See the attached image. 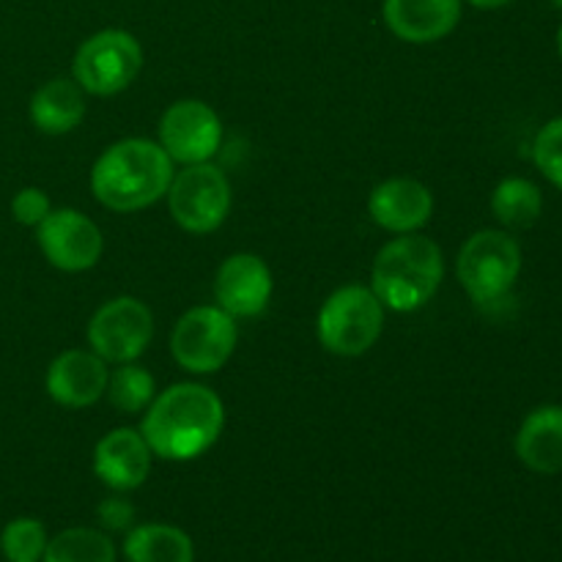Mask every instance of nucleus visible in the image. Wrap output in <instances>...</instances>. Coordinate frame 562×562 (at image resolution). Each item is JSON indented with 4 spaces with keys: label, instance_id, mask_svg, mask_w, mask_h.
Masks as SVG:
<instances>
[{
    "label": "nucleus",
    "instance_id": "obj_1",
    "mask_svg": "<svg viewBox=\"0 0 562 562\" xmlns=\"http://www.w3.org/2000/svg\"><path fill=\"white\" fill-rule=\"evenodd\" d=\"M225 426V406L206 384L181 382L154 395L140 434L165 461H192L214 448Z\"/></svg>",
    "mask_w": 562,
    "mask_h": 562
},
{
    "label": "nucleus",
    "instance_id": "obj_2",
    "mask_svg": "<svg viewBox=\"0 0 562 562\" xmlns=\"http://www.w3.org/2000/svg\"><path fill=\"white\" fill-rule=\"evenodd\" d=\"M173 173V159L157 140L126 137L99 154L91 168V192L110 212H140L165 198Z\"/></svg>",
    "mask_w": 562,
    "mask_h": 562
},
{
    "label": "nucleus",
    "instance_id": "obj_3",
    "mask_svg": "<svg viewBox=\"0 0 562 562\" xmlns=\"http://www.w3.org/2000/svg\"><path fill=\"white\" fill-rule=\"evenodd\" d=\"M445 280L442 247L428 236L401 234L373 258L371 289L387 311L412 313L434 300Z\"/></svg>",
    "mask_w": 562,
    "mask_h": 562
},
{
    "label": "nucleus",
    "instance_id": "obj_4",
    "mask_svg": "<svg viewBox=\"0 0 562 562\" xmlns=\"http://www.w3.org/2000/svg\"><path fill=\"white\" fill-rule=\"evenodd\" d=\"M521 272V247L510 231L486 228L464 241L456 261L461 289L475 305H503Z\"/></svg>",
    "mask_w": 562,
    "mask_h": 562
},
{
    "label": "nucleus",
    "instance_id": "obj_5",
    "mask_svg": "<svg viewBox=\"0 0 562 562\" xmlns=\"http://www.w3.org/2000/svg\"><path fill=\"white\" fill-rule=\"evenodd\" d=\"M387 307L371 285H344L324 300L316 318L318 344L338 357H360L376 346Z\"/></svg>",
    "mask_w": 562,
    "mask_h": 562
},
{
    "label": "nucleus",
    "instance_id": "obj_6",
    "mask_svg": "<svg viewBox=\"0 0 562 562\" xmlns=\"http://www.w3.org/2000/svg\"><path fill=\"white\" fill-rule=\"evenodd\" d=\"M143 69V47L130 31L104 27L77 47L71 80L91 97H115L135 82Z\"/></svg>",
    "mask_w": 562,
    "mask_h": 562
},
{
    "label": "nucleus",
    "instance_id": "obj_7",
    "mask_svg": "<svg viewBox=\"0 0 562 562\" xmlns=\"http://www.w3.org/2000/svg\"><path fill=\"white\" fill-rule=\"evenodd\" d=\"M165 198L176 225L195 236L217 231L228 217L234 201L228 176L212 162L184 165L176 170Z\"/></svg>",
    "mask_w": 562,
    "mask_h": 562
},
{
    "label": "nucleus",
    "instance_id": "obj_8",
    "mask_svg": "<svg viewBox=\"0 0 562 562\" xmlns=\"http://www.w3.org/2000/svg\"><path fill=\"white\" fill-rule=\"evenodd\" d=\"M236 340V318L217 305H201L176 322L170 355L187 373H214L231 360Z\"/></svg>",
    "mask_w": 562,
    "mask_h": 562
},
{
    "label": "nucleus",
    "instance_id": "obj_9",
    "mask_svg": "<svg viewBox=\"0 0 562 562\" xmlns=\"http://www.w3.org/2000/svg\"><path fill=\"white\" fill-rule=\"evenodd\" d=\"M154 338V313L137 296L104 302L88 322V346L108 366L135 362Z\"/></svg>",
    "mask_w": 562,
    "mask_h": 562
},
{
    "label": "nucleus",
    "instance_id": "obj_10",
    "mask_svg": "<svg viewBox=\"0 0 562 562\" xmlns=\"http://www.w3.org/2000/svg\"><path fill=\"white\" fill-rule=\"evenodd\" d=\"M159 146L173 162H209L223 143V121L201 99H179L159 119Z\"/></svg>",
    "mask_w": 562,
    "mask_h": 562
},
{
    "label": "nucleus",
    "instance_id": "obj_11",
    "mask_svg": "<svg viewBox=\"0 0 562 562\" xmlns=\"http://www.w3.org/2000/svg\"><path fill=\"white\" fill-rule=\"evenodd\" d=\"M44 258L60 272H86L97 267L104 250V236L91 217L77 209H53L36 228Z\"/></svg>",
    "mask_w": 562,
    "mask_h": 562
},
{
    "label": "nucleus",
    "instance_id": "obj_12",
    "mask_svg": "<svg viewBox=\"0 0 562 562\" xmlns=\"http://www.w3.org/2000/svg\"><path fill=\"white\" fill-rule=\"evenodd\" d=\"M272 289V272L256 252H234L220 263L214 274L217 307H223L234 318H252L267 311Z\"/></svg>",
    "mask_w": 562,
    "mask_h": 562
},
{
    "label": "nucleus",
    "instance_id": "obj_13",
    "mask_svg": "<svg viewBox=\"0 0 562 562\" xmlns=\"http://www.w3.org/2000/svg\"><path fill=\"white\" fill-rule=\"evenodd\" d=\"M110 368L97 351L69 349L55 357L47 368V393L66 409H86L108 393Z\"/></svg>",
    "mask_w": 562,
    "mask_h": 562
},
{
    "label": "nucleus",
    "instance_id": "obj_14",
    "mask_svg": "<svg viewBox=\"0 0 562 562\" xmlns=\"http://www.w3.org/2000/svg\"><path fill=\"white\" fill-rule=\"evenodd\" d=\"M151 448L137 428H113L93 448V472L113 492H132L148 481Z\"/></svg>",
    "mask_w": 562,
    "mask_h": 562
},
{
    "label": "nucleus",
    "instance_id": "obj_15",
    "mask_svg": "<svg viewBox=\"0 0 562 562\" xmlns=\"http://www.w3.org/2000/svg\"><path fill=\"white\" fill-rule=\"evenodd\" d=\"M368 214L379 228L390 234H415L431 220L434 195L423 181L395 176L373 187L368 198Z\"/></svg>",
    "mask_w": 562,
    "mask_h": 562
},
{
    "label": "nucleus",
    "instance_id": "obj_16",
    "mask_svg": "<svg viewBox=\"0 0 562 562\" xmlns=\"http://www.w3.org/2000/svg\"><path fill=\"white\" fill-rule=\"evenodd\" d=\"M464 0H384L382 16L406 44H431L450 36L461 22Z\"/></svg>",
    "mask_w": 562,
    "mask_h": 562
},
{
    "label": "nucleus",
    "instance_id": "obj_17",
    "mask_svg": "<svg viewBox=\"0 0 562 562\" xmlns=\"http://www.w3.org/2000/svg\"><path fill=\"white\" fill-rule=\"evenodd\" d=\"M516 456L538 475L562 472V406L543 404L521 420L516 431Z\"/></svg>",
    "mask_w": 562,
    "mask_h": 562
},
{
    "label": "nucleus",
    "instance_id": "obj_18",
    "mask_svg": "<svg viewBox=\"0 0 562 562\" xmlns=\"http://www.w3.org/2000/svg\"><path fill=\"white\" fill-rule=\"evenodd\" d=\"M71 77H53L31 97V121L44 135H66L86 119V97Z\"/></svg>",
    "mask_w": 562,
    "mask_h": 562
},
{
    "label": "nucleus",
    "instance_id": "obj_19",
    "mask_svg": "<svg viewBox=\"0 0 562 562\" xmlns=\"http://www.w3.org/2000/svg\"><path fill=\"white\" fill-rule=\"evenodd\" d=\"M126 562H192L195 543L181 527L162 525H135L124 536Z\"/></svg>",
    "mask_w": 562,
    "mask_h": 562
},
{
    "label": "nucleus",
    "instance_id": "obj_20",
    "mask_svg": "<svg viewBox=\"0 0 562 562\" xmlns=\"http://www.w3.org/2000/svg\"><path fill=\"white\" fill-rule=\"evenodd\" d=\"M492 214L505 231H527L541 220L543 195L538 184L521 176H508L492 192Z\"/></svg>",
    "mask_w": 562,
    "mask_h": 562
},
{
    "label": "nucleus",
    "instance_id": "obj_21",
    "mask_svg": "<svg viewBox=\"0 0 562 562\" xmlns=\"http://www.w3.org/2000/svg\"><path fill=\"white\" fill-rule=\"evenodd\" d=\"M42 562H115V543L99 527H69L49 538Z\"/></svg>",
    "mask_w": 562,
    "mask_h": 562
},
{
    "label": "nucleus",
    "instance_id": "obj_22",
    "mask_svg": "<svg viewBox=\"0 0 562 562\" xmlns=\"http://www.w3.org/2000/svg\"><path fill=\"white\" fill-rule=\"evenodd\" d=\"M157 395V384L154 376L137 362H121L108 379V398L124 415H137L146 412L148 404Z\"/></svg>",
    "mask_w": 562,
    "mask_h": 562
},
{
    "label": "nucleus",
    "instance_id": "obj_23",
    "mask_svg": "<svg viewBox=\"0 0 562 562\" xmlns=\"http://www.w3.org/2000/svg\"><path fill=\"white\" fill-rule=\"evenodd\" d=\"M47 541L49 536L42 521L20 516L0 532V552L9 562H42Z\"/></svg>",
    "mask_w": 562,
    "mask_h": 562
},
{
    "label": "nucleus",
    "instance_id": "obj_24",
    "mask_svg": "<svg viewBox=\"0 0 562 562\" xmlns=\"http://www.w3.org/2000/svg\"><path fill=\"white\" fill-rule=\"evenodd\" d=\"M532 162L558 190H562V115L541 126L532 140Z\"/></svg>",
    "mask_w": 562,
    "mask_h": 562
},
{
    "label": "nucleus",
    "instance_id": "obj_25",
    "mask_svg": "<svg viewBox=\"0 0 562 562\" xmlns=\"http://www.w3.org/2000/svg\"><path fill=\"white\" fill-rule=\"evenodd\" d=\"M49 212H53V203H49L47 192L38 190V187H25L11 201V214L25 228H38Z\"/></svg>",
    "mask_w": 562,
    "mask_h": 562
},
{
    "label": "nucleus",
    "instance_id": "obj_26",
    "mask_svg": "<svg viewBox=\"0 0 562 562\" xmlns=\"http://www.w3.org/2000/svg\"><path fill=\"white\" fill-rule=\"evenodd\" d=\"M99 530L110 532H130L135 527V505L124 497H108L97 505Z\"/></svg>",
    "mask_w": 562,
    "mask_h": 562
},
{
    "label": "nucleus",
    "instance_id": "obj_27",
    "mask_svg": "<svg viewBox=\"0 0 562 562\" xmlns=\"http://www.w3.org/2000/svg\"><path fill=\"white\" fill-rule=\"evenodd\" d=\"M470 5H475V9L481 11H494V9H505V5H510L514 0H467Z\"/></svg>",
    "mask_w": 562,
    "mask_h": 562
},
{
    "label": "nucleus",
    "instance_id": "obj_28",
    "mask_svg": "<svg viewBox=\"0 0 562 562\" xmlns=\"http://www.w3.org/2000/svg\"><path fill=\"white\" fill-rule=\"evenodd\" d=\"M558 53H560V58H562V25H560V31H558Z\"/></svg>",
    "mask_w": 562,
    "mask_h": 562
},
{
    "label": "nucleus",
    "instance_id": "obj_29",
    "mask_svg": "<svg viewBox=\"0 0 562 562\" xmlns=\"http://www.w3.org/2000/svg\"><path fill=\"white\" fill-rule=\"evenodd\" d=\"M552 5H554V9L562 11V0H552Z\"/></svg>",
    "mask_w": 562,
    "mask_h": 562
}]
</instances>
